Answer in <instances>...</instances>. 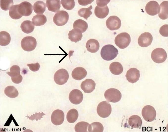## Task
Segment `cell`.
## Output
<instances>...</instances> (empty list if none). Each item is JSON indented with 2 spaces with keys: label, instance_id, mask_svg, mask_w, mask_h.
<instances>
[{
  "label": "cell",
  "instance_id": "obj_14",
  "mask_svg": "<svg viewBox=\"0 0 168 132\" xmlns=\"http://www.w3.org/2000/svg\"><path fill=\"white\" fill-rule=\"evenodd\" d=\"M83 99V94L78 89H73L70 93L69 99L70 102L73 104H78L80 103Z\"/></svg>",
  "mask_w": 168,
  "mask_h": 132
},
{
  "label": "cell",
  "instance_id": "obj_42",
  "mask_svg": "<svg viewBox=\"0 0 168 132\" xmlns=\"http://www.w3.org/2000/svg\"><path fill=\"white\" fill-rule=\"evenodd\" d=\"M27 66L29 67V69L30 70L33 72L37 71L40 68V65L38 63L28 64Z\"/></svg>",
  "mask_w": 168,
  "mask_h": 132
},
{
  "label": "cell",
  "instance_id": "obj_35",
  "mask_svg": "<svg viewBox=\"0 0 168 132\" xmlns=\"http://www.w3.org/2000/svg\"><path fill=\"white\" fill-rule=\"evenodd\" d=\"M19 4L13 5L9 9V14L12 19H19L23 16L18 11Z\"/></svg>",
  "mask_w": 168,
  "mask_h": 132
},
{
  "label": "cell",
  "instance_id": "obj_1",
  "mask_svg": "<svg viewBox=\"0 0 168 132\" xmlns=\"http://www.w3.org/2000/svg\"><path fill=\"white\" fill-rule=\"evenodd\" d=\"M118 54V49L114 46L108 44L105 45L102 48L100 52L101 57L106 61L111 60L117 56Z\"/></svg>",
  "mask_w": 168,
  "mask_h": 132
},
{
  "label": "cell",
  "instance_id": "obj_16",
  "mask_svg": "<svg viewBox=\"0 0 168 132\" xmlns=\"http://www.w3.org/2000/svg\"><path fill=\"white\" fill-rule=\"evenodd\" d=\"M140 76V71L137 68H131L128 70L125 75L127 80L132 83L137 81Z\"/></svg>",
  "mask_w": 168,
  "mask_h": 132
},
{
  "label": "cell",
  "instance_id": "obj_28",
  "mask_svg": "<svg viewBox=\"0 0 168 132\" xmlns=\"http://www.w3.org/2000/svg\"><path fill=\"white\" fill-rule=\"evenodd\" d=\"M20 27L22 31L27 34L32 32L34 28L32 22L28 20L24 21L21 23Z\"/></svg>",
  "mask_w": 168,
  "mask_h": 132
},
{
  "label": "cell",
  "instance_id": "obj_37",
  "mask_svg": "<svg viewBox=\"0 0 168 132\" xmlns=\"http://www.w3.org/2000/svg\"><path fill=\"white\" fill-rule=\"evenodd\" d=\"M89 125L87 122L81 121L77 123L75 126L74 129L76 132H87L88 126Z\"/></svg>",
  "mask_w": 168,
  "mask_h": 132
},
{
  "label": "cell",
  "instance_id": "obj_3",
  "mask_svg": "<svg viewBox=\"0 0 168 132\" xmlns=\"http://www.w3.org/2000/svg\"><path fill=\"white\" fill-rule=\"evenodd\" d=\"M111 106L108 102L105 101L100 102L97 108V112L98 115L101 117H107L111 114Z\"/></svg>",
  "mask_w": 168,
  "mask_h": 132
},
{
  "label": "cell",
  "instance_id": "obj_15",
  "mask_svg": "<svg viewBox=\"0 0 168 132\" xmlns=\"http://www.w3.org/2000/svg\"><path fill=\"white\" fill-rule=\"evenodd\" d=\"M33 11L32 5L27 1H23L19 4L18 11L22 16H28L32 13Z\"/></svg>",
  "mask_w": 168,
  "mask_h": 132
},
{
  "label": "cell",
  "instance_id": "obj_7",
  "mask_svg": "<svg viewBox=\"0 0 168 132\" xmlns=\"http://www.w3.org/2000/svg\"><path fill=\"white\" fill-rule=\"evenodd\" d=\"M69 77L67 71L63 68L60 69L55 73L54 79L55 82L59 85H62L67 81Z\"/></svg>",
  "mask_w": 168,
  "mask_h": 132
},
{
  "label": "cell",
  "instance_id": "obj_29",
  "mask_svg": "<svg viewBox=\"0 0 168 132\" xmlns=\"http://www.w3.org/2000/svg\"><path fill=\"white\" fill-rule=\"evenodd\" d=\"M73 27L74 29H79L82 33H83L87 30L88 25L85 21L79 19L74 21L73 24Z\"/></svg>",
  "mask_w": 168,
  "mask_h": 132
},
{
  "label": "cell",
  "instance_id": "obj_38",
  "mask_svg": "<svg viewBox=\"0 0 168 132\" xmlns=\"http://www.w3.org/2000/svg\"><path fill=\"white\" fill-rule=\"evenodd\" d=\"M61 3L64 8L67 10H71L75 6V3L73 0H61Z\"/></svg>",
  "mask_w": 168,
  "mask_h": 132
},
{
  "label": "cell",
  "instance_id": "obj_17",
  "mask_svg": "<svg viewBox=\"0 0 168 132\" xmlns=\"http://www.w3.org/2000/svg\"><path fill=\"white\" fill-rule=\"evenodd\" d=\"M159 6L156 1H151L148 2L146 5L145 10L146 13L151 16H154L157 14L159 12Z\"/></svg>",
  "mask_w": 168,
  "mask_h": 132
},
{
  "label": "cell",
  "instance_id": "obj_9",
  "mask_svg": "<svg viewBox=\"0 0 168 132\" xmlns=\"http://www.w3.org/2000/svg\"><path fill=\"white\" fill-rule=\"evenodd\" d=\"M69 19L68 13L64 10H60L57 12L53 17V21L57 25L61 26L65 25Z\"/></svg>",
  "mask_w": 168,
  "mask_h": 132
},
{
  "label": "cell",
  "instance_id": "obj_20",
  "mask_svg": "<svg viewBox=\"0 0 168 132\" xmlns=\"http://www.w3.org/2000/svg\"><path fill=\"white\" fill-rule=\"evenodd\" d=\"M86 47L88 51L91 53H95L99 49V43L97 40L91 39L87 41Z\"/></svg>",
  "mask_w": 168,
  "mask_h": 132
},
{
  "label": "cell",
  "instance_id": "obj_4",
  "mask_svg": "<svg viewBox=\"0 0 168 132\" xmlns=\"http://www.w3.org/2000/svg\"><path fill=\"white\" fill-rule=\"evenodd\" d=\"M104 96L105 98L108 101L116 103L120 100L122 95L118 89L114 88H109L105 92Z\"/></svg>",
  "mask_w": 168,
  "mask_h": 132
},
{
  "label": "cell",
  "instance_id": "obj_43",
  "mask_svg": "<svg viewBox=\"0 0 168 132\" xmlns=\"http://www.w3.org/2000/svg\"><path fill=\"white\" fill-rule=\"evenodd\" d=\"M110 0H96V3L97 6L100 7H103L107 5Z\"/></svg>",
  "mask_w": 168,
  "mask_h": 132
},
{
  "label": "cell",
  "instance_id": "obj_5",
  "mask_svg": "<svg viewBox=\"0 0 168 132\" xmlns=\"http://www.w3.org/2000/svg\"><path fill=\"white\" fill-rule=\"evenodd\" d=\"M152 60L155 63H161L164 62L167 57V53L164 49L158 48L152 51L151 54Z\"/></svg>",
  "mask_w": 168,
  "mask_h": 132
},
{
  "label": "cell",
  "instance_id": "obj_24",
  "mask_svg": "<svg viewBox=\"0 0 168 132\" xmlns=\"http://www.w3.org/2000/svg\"><path fill=\"white\" fill-rule=\"evenodd\" d=\"M109 9L108 6L100 7L97 6L95 7L94 13L96 16L100 18L105 17L108 14Z\"/></svg>",
  "mask_w": 168,
  "mask_h": 132
},
{
  "label": "cell",
  "instance_id": "obj_32",
  "mask_svg": "<svg viewBox=\"0 0 168 132\" xmlns=\"http://www.w3.org/2000/svg\"><path fill=\"white\" fill-rule=\"evenodd\" d=\"M11 41L10 36L7 32L2 31L0 33V45L5 46L8 45Z\"/></svg>",
  "mask_w": 168,
  "mask_h": 132
},
{
  "label": "cell",
  "instance_id": "obj_21",
  "mask_svg": "<svg viewBox=\"0 0 168 132\" xmlns=\"http://www.w3.org/2000/svg\"><path fill=\"white\" fill-rule=\"evenodd\" d=\"M68 35L69 39L75 43L81 40L83 36L81 31L76 29H73L70 31Z\"/></svg>",
  "mask_w": 168,
  "mask_h": 132
},
{
  "label": "cell",
  "instance_id": "obj_41",
  "mask_svg": "<svg viewBox=\"0 0 168 132\" xmlns=\"http://www.w3.org/2000/svg\"><path fill=\"white\" fill-rule=\"evenodd\" d=\"M168 24H165L162 26L159 30V33L162 36L164 37H168Z\"/></svg>",
  "mask_w": 168,
  "mask_h": 132
},
{
  "label": "cell",
  "instance_id": "obj_25",
  "mask_svg": "<svg viewBox=\"0 0 168 132\" xmlns=\"http://www.w3.org/2000/svg\"><path fill=\"white\" fill-rule=\"evenodd\" d=\"M142 122L141 117L137 115L130 116L128 121L129 125L133 128H140L142 126Z\"/></svg>",
  "mask_w": 168,
  "mask_h": 132
},
{
  "label": "cell",
  "instance_id": "obj_36",
  "mask_svg": "<svg viewBox=\"0 0 168 132\" xmlns=\"http://www.w3.org/2000/svg\"><path fill=\"white\" fill-rule=\"evenodd\" d=\"M92 9V5H90L87 8H81L78 11V14L80 16L87 20L88 18L92 14V13L91 11V10Z\"/></svg>",
  "mask_w": 168,
  "mask_h": 132
},
{
  "label": "cell",
  "instance_id": "obj_27",
  "mask_svg": "<svg viewBox=\"0 0 168 132\" xmlns=\"http://www.w3.org/2000/svg\"><path fill=\"white\" fill-rule=\"evenodd\" d=\"M46 17L43 14H37L34 16L32 19V23L36 26L44 25L46 22Z\"/></svg>",
  "mask_w": 168,
  "mask_h": 132
},
{
  "label": "cell",
  "instance_id": "obj_44",
  "mask_svg": "<svg viewBox=\"0 0 168 132\" xmlns=\"http://www.w3.org/2000/svg\"><path fill=\"white\" fill-rule=\"evenodd\" d=\"M79 4L81 5L85 6L91 3L94 0H78Z\"/></svg>",
  "mask_w": 168,
  "mask_h": 132
},
{
  "label": "cell",
  "instance_id": "obj_11",
  "mask_svg": "<svg viewBox=\"0 0 168 132\" xmlns=\"http://www.w3.org/2000/svg\"><path fill=\"white\" fill-rule=\"evenodd\" d=\"M106 25L107 28L110 30H117L121 26V21L118 16H111L106 20Z\"/></svg>",
  "mask_w": 168,
  "mask_h": 132
},
{
  "label": "cell",
  "instance_id": "obj_23",
  "mask_svg": "<svg viewBox=\"0 0 168 132\" xmlns=\"http://www.w3.org/2000/svg\"><path fill=\"white\" fill-rule=\"evenodd\" d=\"M168 1H164L162 2L159 6L158 13L159 17L162 19L168 18Z\"/></svg>",
  "mask_w": 168,
  "mask_h": 132
},
{
  "label": "cell",
  "instance_id": "obj_12",
  "mask_svg": "<svg viewBox=\"0 0 168 132\" xmlns=\"http://www.w3.org/2000/svg\"><path fill=\"white\" fill-rule=\"evenodd\" d=\"M152 40L153 37L151 34L149 32H144L139 36L138 43L142 47H147L151 44Z\"/></svg>",
  "mask_w": 168,
  "mask_h": 132
},
{
  "label": "cell",
  "instance_id": "obj_13",
  "mask_svg": "<svg viewBox=\"0 0 168 132\" xmlns=\"http://www.w3.org/2000/svg\"><path fill=\"white\" fill-rule=\"evenodd\" d=\"M51 121L52 123L55 125L62 124L64 119V114L62 110L57 109L54 111L52 114Z\"/></svg>",
  "mask_w": 168,
  "mask_h": 132
},
{
  "label": "cell",
  "instance_id": "obj_22",
  "mask_svg": "<svg viewBox=\"0 0 168 132\" xmlns=\"http://www.w3.org/2000/svg\"><path fill=\"white\" fill-rule=\"evenodd\" d=\"M46 4L48 10L55 13L59 11L61 7L59 0H47Z\"/></svg>",
  "mask_w": 168,
  "mask_h": 132
},
{
  "label": "cell",
  "instance_id": "obj_26",
  "mask_svg": "<svg viewBox=\"0 0 168 132\" xmlns=\"http://www.w3.org/2000/svg\"><path fill=\"white\" fill-rule=\"evenodd\" d=\"M109 69L111 73L115 75H119L121 74L123 71L122 65L118 62L112 63L110 65Z\"/></svg>",
  "mask_w": 168,
  "mask_h": 132
},
{
  "label": "cell",
  "instance_id": "obj_19",
  "mask_svg": "<svg viewBox=\"0 0 168 132\" xmlns=\"http://www.w3.org/2000/svg\"><path fill=\"white\" fill-rule=\"evenodd\" d=\"M87 73V71L84 68L78 67L75 68L72 71V76L74 79L80 80L85 77Z\"/></svg>",
  "mask_w": 168,
  "mask_h": 132
},
{
  "label": "cell",
  "instance_id": "obj_40",
  "mask_svg": "<svg viewBox=\"0 0 168 132\" xmlns=\"http://www.w3.org/2000/svg\"><path fill=\"white\" fill-rule=\"evenodd\" d=\"M45 115V114L43 112L41 113L40 112L39 113H36L35 114H33L32 115H31L30 116H27V117L29 119L31 120L32 121L35 119L37 121L38 120H40L41 118L43 117L42 116Z\"/></svg>",
  "mask_w": 168,
  "mask_h": 132
},
{
  "label": "cell",
  "instance_id": "obj_6",
  "mask_svg": "<svg viewBox=\"0 0 168 132\" xmlns=\"http://www.w3.org/2000/svg\"><path fill=\"white\" fill-rule=\"evenodd\" d=\"M21 47L25 51H30L35 49L37 45L36 39L31 36H27L24 37L21 42Z\"/></svg>",
  "mask_w": 168,
  "mask_h": 132
},
{
  "label": "cell",
  "instance_id": "obj_10",
  "mask_svg": "<svg viewBox=\"0 0 168 132\" xmlns=\"http://www.w3.org/2000/svg\"><path fill=\"white\" fill-rule=\"evenodd\" d=\"M10 72H7L6 73L11 77L12 82L16 84L21 83L23 77L20 75V69L19 66L13 65L10 68Z\"/></svg>",
  "mask_w": 168,
  "mask_h": 132
},
{
  "label": "cell",
  "instance_id": "obj_2",
  "mask_svg": "<svg viewBox=\"0 0 168 132\" xmlns=\"http://www.w3.org/2000/svg\"><path fill=\"white\" fill-rule=\"evenodd\" d=\"M130 41V35L126 32L118 34L115 39V44L121 49H124L127 47Z\"/></svg>",
  "mask_w": 168,
  "mask_h": 132
},
{
  "label": "cell",
  "instance_id": "obj_39",
  "mask_svg": "<svg viewBox=\"0 0 168 132\" xmlns=\"http://www.w3.org/2000/svg\"><path fill=\"white\" fill-rule=\"evenodd\" d=\"M13 4L12 0H0V6L3 10L7 11L10 9Z\"/></svg>",
  "mask_w": 168,
  "mask_h": 132
},
{
  "label": "cell",
  "instance_id": "obj_8",
  "mask_svg": "<svg viewBox=\"0 0 168 132\" xmlns=\"http://www.w3.org/2000/svg\"><path fill=\"white\" fill-rule=\"evenodd\" d=\"M142 114L143 118L146 121L151 122L155 119L156 112L153 106L150 105H147L143 108Z\"/></svg>",
  "mask_w": 168,
  "mask_h": 132
},
{
  "label": "cell",
  "instance_id": "obj_18",
  "mask_svg": "<svg viewBox=\"0 0 168 132\" xmlns=\"http://www.w3.org/2000/svg\"><path fill=\"white\" fill-rule=\"evenodd\" d=\"M80 86L85 93H90L95 89L96 83L92 79H87L82 82Z\"/></svg>",
  "mask_w": 168,
  "mask_h": 132
},
{
  "label": "cell",
  "instance_id": "obj_31",
  "mask_svg": "<svg viewBox=\"0 0 168 132\" xmlns=\"http://www.w3.org/2000/svg\"><path fill=\"white\" fill-rule=\"evenodd\" d=\"M46 5L43 1H38L35 2L33 5L34 12L37 14H43L46 10Z\"/></svg>",
  "mask_w": 168,
  "mask_h": 132
},
{
  "label": "cell",
  "instance_id": "obj_33",
  "mask_svg": "<svg viewBox=\"0 0 168 132\" xmlns=\"http://www.w3.org/2000/svg\"><path fill=\"white\" fill-rule=\"evenodd\" d=\"M4 93L7 96L10 98H16L19 95L17 89L12 86H9L6 87L4 89Z\"/></svg>",
  "mask_w": 168,
  "mask_h": 132
},
{
  "label": "cell",
  "instance_id": "obj_34",
  "mask_svg": "<svg viewBox=\"0 0 168 132\" xmlns=\"http://www.w3.org/2000/svg\"><path fill=\"white\" fill-rule=\"evenodd\" d=\"M78 116V113L77 110L75 109H72L68 112L66 118L69 122L73 123L77 120Z\"/></svg>",
  "mask_w": 168,
  "mask_h": 132
},
{
  "label": "cell",
  "instance_id": "obj_30",
  "mask_svg": "<svg viewBox=\"0 0 168 132\" xmlns=\"http://www.w3.org/2000/svg\"><path fill=\"white\" fill-rule=\"evenodd\" d=\"M87 129L90 132H102L104 130L102 125L98 122H94L89 124Z\"/></svg>",
  "mask_w": 168,
  "mask_h": 132
}]
</instances>
